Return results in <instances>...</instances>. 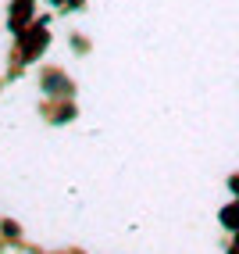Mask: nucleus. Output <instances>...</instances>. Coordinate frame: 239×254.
Returning a JSON list of instances; mask_svg holds the SVG:
<instances>
[{"label":"nucleus","instance_id":"nucleus-1","mask_svg":"<svg viewBox=\"0 0 239 254\" xmlns=\"http://www.w3.org/2000/svg\"><path fill=\"white\" fill-rule=\"evenodd\" d=\"M221 222H225L229 229H239V200H236V204H229L225 211H221Z\"/></svg>","mask_w":239,"mask_h":254}]
</instances>
